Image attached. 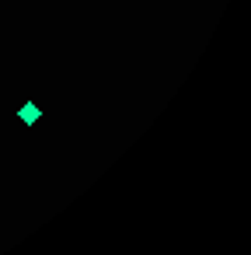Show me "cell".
<instances>
[{
	"label": "cell",
	"mask_w": 251,
	"mask_h": 255,
	"mask_svg": "<svg viewBox=\"0 0 251 255\" xmlns=\"http://www.w3.org/2000/svg\"><path fill=\"white\" fill-rule=\"evenodd\" d=\"M18 119H21L25 126H35V123L42 119V109H39V102H25V105L18 109Z\"/></svg>",
	"instance_id": "cell-1"
}]
</instances>
